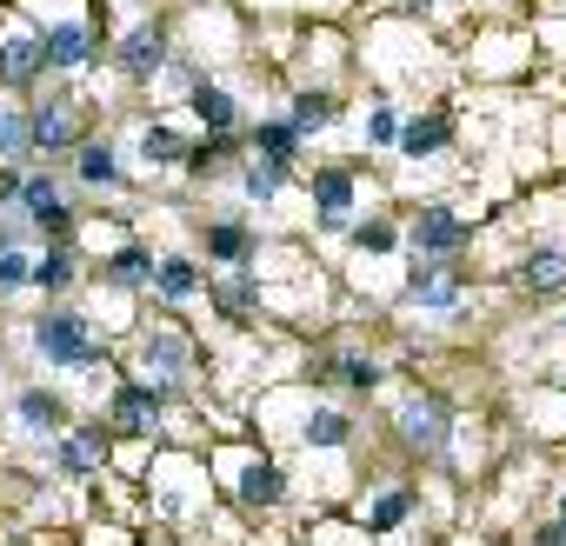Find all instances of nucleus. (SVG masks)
Masks as SVG:
<instances>
[{
    "mask_svg": "<svg viewBox=\"0 0 566 546\" xmlns=\"http://www.w3.org/2000/svg\"><path fill=\"white\" fill-rule=\"evenodd\" d=\"M34 227H41V233H67V227H74V213H67V207H61V193H54V200H41V207H34Z\"/></svg>",
    "mask_w": 566,
    "mask_h": 546,
    "instance_id": "31",
    "label": "nucleus"
},
{
    "mask_svg": "<svg viewBox=\"0 0 566 546\" xmlns=\"http://www.w3.org/2000/svg\"><path fill=\"white\" fill-rule=\"evenodd\" d=\"M54 460H61V473H94V466L107 460V433H101V427H74Z\"/></svg>",
    "mask_w": 566,
    "mask_h": 546,
    "instance_id": "5",
    "label": "nucleus"
},
{
    "mask_svg": "<svg viewBox=\"0 0 566 546\" xmlns=\"http://www.w3.org/2000/svg\"><path fill=\"white\" fill-rule=\"evenodd\" d=\"M28 266H34V260H28V246L8 233V240H0V294H8V287H21V281H28Z\"/></svg>",
    "mask_w": 566,
    "mask_h": 546,
    "instance_id": "23",
    "label": "nucleus"
},
{
    "mask_svg": "<svg viewBox=\"0 0 566 546\" xmlns=\"http://www.w3.org/2000/svg\"><path fill=\"white\" fill-rule=\"evenodd\" d=\"M520 281H526L533 294L566 287V253H559V246H533V253H526V266H520Z\"/></svg>",
    "mask_w": 566,
    "mask_h": 546,
    "instance_id": "10",
    "label": "nucleus"
},
{
    "mask_svg": "<svg viewBox=\"0 0 566 546\" xmlns=\"http://www.w3.org/2000/svg\"><path fill=\"white\" fill-rule=\"evenodd\" d=\"M21 147H28V120L0 107V154H21Z\"/></svg>",
    "mask_w": 566,
    "mask_h": 546,
    "instance_id": "32",
    "label": "nucleus"
},
{
    "mask_svg": "<svg viewBox=\"0 0 566 546\" xmlns=\"http://www.w3.org/2000/svg\"><path fill=\"white\" fill-rule=\"evenodd\" d=\"M280 180H287V160H253V167L240 174L247 200H273V193H280Z\"/></svg>",
    "mask_w": 566,
    "mask_h": 546,
    "instance_id": "20",
    "label": "nucleus"
},
{
    "mask_svg": "<svg viewBox=\"0 0 566 546\" xmlns=\"http://www.w3.org/2000/svg\"><path fill=\"white\" fill-rule=\"evenodd\" d=\"M14 193H21V174H14V167H0V200H14Z\"/></svg>",
    "mask_w": 566,
    "mask_h": 546,
    "instance_id": "38",
    "label": "nucleus"
},
{
    "mask_svg": "<svg viewBox=\"0 0 566 546\" xmlns=\"http://www.w3.org/2000/svg\"><path fill=\"white\" fill-rule=\"evenodd\" d=\"M207 253H213V260H247V253H253V233H247V227H213V233H207Z\"/></svg>",
    "mask_w": 566,
    "mask_h": 546,
    "instance_id": "25",
    "label": "nucleus"
},
{
    "mask_svg": "<svg viewBox=\"0 0 566 546\" xmlns=\"http://www.w3.org/2000/svg\"><path fill=\"white\" fill-rule=\"evenodd\" d=\"M294 140H301V134H294V127H280V120H266V127H260V154H266V160H287V154H294Z\"/></svg>",
    "mask_w": 566,
    "mask_h": 546,
    "instance_id": "30",
    "label": "nucleus"
},
{
    "mask_svg": "<svg viewBox=\"0 0 566 546\" xmlns=\"http://www.w3.org/2000/svg\"><path fill=\"white\" fill-rule=\"evenodd\" d=\"M347 433H354L347 413H314L307 420V447H347Z\"/></svg>",
    "mask_w": 566,
    "mask_h": 546,
    "instance_id": "26",
    "label": "nucleus"
},
{
    "mask_svg": "<svg viewBox=\"0 0 566 546\" xmlns=\"http://www.w3.org/2000/svg\"><path fill=\"white\" fill-rule=\"evenodd\" d=\"M34 347H41L48 360H61V367H94V360H101V347H94V334H87L81 314H48V321L34 327Z\"/></svg>",
    "mask_w": 566,
    "mask_h": 546,
    "instance_id": "1",
    "label": "nucleus"
},
{
    "mask_svg": "<svg viewBox=\"0 0 566 546\" xmlns=\"http://www.w3.org/2000/svg\"><path fill=\"white\" fill-rule=\"evenodd\" d=\"M400 440L433 453V447L447 440V413H440V400H407V407H400Z\"/></svg>",
    "mask_w": 566,
    "mask_h": 546,
    "instance_id": "4",
    "label": "nucleus"
},
{
    "mask_svg": "<svg viewBox=\"0 0 566 546\" xmlns=\"http://www.w3.org/2000/svg\"><path fill=\"white\" fill-rule=\"evenodd\" d=\"M193 114L207 120V134H227V127L240 120L233 94H227V87H207V81H193Z\"/></svg>",
    "mask_w": 566,
    "mask_h": 546,
    "instance_id": "12",
    "label": "nucleus"
},
{
    "mask_svg": "<svg viewBox=\"0 0 566 546\" xmlns=\"http://www.w3.org/2000/svg\"><path fill=\"white\" fill-rule=\"evenodd\" d=\"M533 546H566V526H539V533H533Z\"/></svg>",
    "mask_w": 566,
    "mask_h": 546,
    "instance_id": "37",
    "label": "nucleus"
},
{
    "mask_svg": "<svg viewBox=\"0 0 566 546\" xmlns=\"http://www.w3.org/2000/svg\"><path fill=\"white\" fill-rule=\"evenodd\" d=\"M314 200L327 207V227H340V213H347V200H354V180L334 167V174H321V180H314Z\"/></svg>",
    "mask_w": 566,
    "mask_h": 546,
    "instance_id": "18",
    "label": "nucleus"
},
{
    "mask_svg": "<svg viewBox=\"0 0 566 546\" xmlns=\"http://www.w3.org/2000/svg\"><path fill=\"white\" fill-rule=\"evenodd\" d=\"M41 61L48 67H87V28H74V21L48 28L41 34Z\"/></svg>",
    "mask_w": 566,
    "mask_h": 546,
    "instance_id": "8",
    "label": "nucleus"
},
{
    "mask_svg": "<svg viewBox=\"0 0 566 546\" xmlns=\"http://www.w3.org/2000/svg\"><path fill=\"white\" fill-rule=\"evenodd\" d=\"M280 493H287V480H280V466L253 460V466L240 473V500H247V506H280Z\"/></svg>",
    "mask_w": 566,
    "mask_h": 546,
    "instance_id": "13",
    "label": "nucleus"
},
{
    "mask_svg": "<svg viewBox=\"0 0 566 546\" xmlns=\"http://www.w3.org/2000/svg\"><path fill=\"white\" fill-rule=\"evenodd\" d=\"M147 273H154V253H147V246H120V253L107 260V281H114V287H140Z\"/></svg>",
    "mask_w": 566,
    "mask_h": 546,
    "instance_id": "17",
    "label": "nucleus"
},
{
    "mask_svg": "<svg viewBox=\"0 0 566 546\" xmlns=\"http://www.w3.org/2000/svg\"><path fill=\"white\" fill-rule=\"evenodd\" d=\"M407 301H420V307H460V281L453 273H440V266H413V281H407Z\"/></svg>",
    "mask_w": 566,
    "mask_h": 546,
    "instance_id": "7",
    "label": "nucleus"
},
{
    "mask_svg": "<svg viewBox=\"0 0 566 546\" xmlns=\"http://www.w3.org/2000/svg\"><path fill=\"white\" fill-rule=\"evenodd\" d=\"M67 140H74L67 107H41V114L28 120V147H48V154H54V147H67Z\"/></svg>",
    "mask_w": 566,
    "mask_h": 546,
    "instance_id": "15",
    "label": "nucleus"
},
{
    "mask_svg": "<svg viewBox=\"0 0 566 546\" xmlns=\"http://www.w3.org/2000/svg\"><path fill=\"white\" fill-rule=\"evenodd\" d=\"M140 360H147L154 374H180V360H187V340H174V334H147V340H140Z\"/></svg>",
    "mask_w": 566,
    "mask_h": 546,
    "instance_id": "19",
    "label": "nucleus"
},
{
    "mask_svg": "<svg viewBox=\"0 0 566 546\" xmlns=\"http://www.w3.org/2000/svg\"><path fill=\"white\" fill-rule=\"evenodd\" d=\"M220 307L247 314V307H253V281H227V287H220Z\"/></svg>",
    "mask_w": 566,
    "mask_h": 546,
    "instance_id": "34",
    "label": "nucleus"
},
{
    "mask_svg": "<svg viewBox=\"0 0 566 546\" xmlns=\"http://www.w3.org/2000/svg\"><path fill=\"white\" fill-rule=\"evenodd\" d=\"M413 246H420V253H460V246H467V220H453L447 207H427V213L413 220Z\"/></svg>",
    "mask_w": 566,
    "mask_h": 546,
    "instance_id": "3",
    "label": "nucleus"
},
{
    "mask_svg": "<svg viewBox=\"0 0 566 546\" xmlns=\"http://www.w3.org/2000/svg\"><path fill=\"white\" fill-rule=\"evenodd\" d=\"M140 154H147V160H187L180 134H167V127H147V134H140Z\"/></svg>",
    "mask_w": 566,
    "mask_h": 546,
    "instance_id": "27",
    "label": "nucleus"
},
{
    "mask_svg": "<svg viewBox=\"0 0 566 546\" xmlns=\"http://www.w3.org/2000/svg\"><path fill=\"white\" fill-rule=\"evenodd\" d=\"M447 140H453V120H447V114H427V120H407V127H400V147H407V154H433V147H447Z\"/></svg>",
    "mask_w": 566,
    "mask_h": 546,
    "instance_id": "14",
    "label": "nucleus"
},
{
    "mask_svg": "<svg viewBox=\"0 0 566 546\" xmlns=\"http://www.w3.org/2000/svg\"><path fill=\"white\" fill-rule=\"evenodd\" d=\"M559 526H566V500H559Z\"/></svg>",
    "mask_w": 566,
    "mask_h": 546,
    "instance_id": "39",
    "label": "nucleus"
},
{
    "mask_svg": "<svg viewBox=\"0 0 566 546\" xmlns=\"http://www.w3.org/2000/svg\"><path fill=\"white\" fill-rule=\"evenodd\" d=\"M367 134H374V140H380V147H387V140H400V120H394V114H387V107H380V114H374V120H367Z\"/></svg>",
    "mask_w": 566,
    "mask_h": 546,
    "instance_id": "35",
    "label": "nucleus"
},
{
    "mask_svg": "<svg viewBox=\"0 0 566 546\" xmlns=\"http://www.w3.org/2000/svg\"><path fill=\"white\" fill-rule=\"evenodd\" d=\"M41 67H48V61H41V41H34V34H8V41H0V81L21 87V81H34Z\"/></svg>",
    "mask_w": 566,
    "mask_h": 546,
    "instance_id": "6",
    "label": "nucleus"
},
{
    "mask_svg": "<svg viewBox=\"0 0 566 546\" xmlns=\"http://www.w3.org/2000/svg\"><path fill=\"white\" fill-rule=\"evenodd\" d=\"M407 513H413V493H380V500H374V513H367V519H374V526H380V533H387V526H400V519H407Z\"/></svg>",
    "mask_w": 566,
    "mask_h": 546,
    "instance_id": "29",
    "label": "nucleus"
},
{
    "mask_svg": "<svg viewBox=\"0 0 566 546\" xmlns=\"http://www.w3.org/2000/svg\"><path fill=\"white\" fill-rule=\"evenodd\" d=\"M81 180H87V187H120V160H114L107 140H87V147H81Z\"/></svg>",
    "mask_w": 566,
    "mask_h": 546,
    "instance_id": "16",
    "label": "nucleus"
},
{
    "mask_svg": "<svg viewBox=\"0 0 566 546\" xmlns=\"http://www.w3.org/2000/svg\"><path fill=\"white\" fill-rule=\"evenodd\" d=\"M147 281H154L167 301H193V294H200V266H193V260H154Z\"/></svg>",
    "mask_w": 566,
    "mask_h": 546,
    "instance_id": "11",
    "label": "nucleus"
},
{
    "mask_svg": "<svg viewBox=\"0 0 566 546\" xmlns=\"http://www.w3.org/2000/svg\"><path fill=\"white\" fill-rule=\"evenodd\" d=\"M28 281H34V287H48V294H61V287L74 281V260H67V253H41V260L28 266Z\"/></svg>",
    "mask_w": 566,
    "mask_h": 546,
    "instance_id": "22",
    "label": "nucleus"
},
{
    "mask_svg": "<svg viewBox=\"0 0 566 546\" xmlns=\"http://www.w3.org/2000/svg\"><path fill=\"white\" fill-rule=\"evenodd\" d=\"M21 193H28V207H41V200H54V180H21Z\"/></svg>",
    "mask_w": 566,
    "mask_h": 546,
    "instance_id": "36",
    "label": "nucleus"
},
{
    "mask_svg": "<svg viewBox=\"0 0 566 546\" xmlns=\"http://www.w3.org/2000/svg\"><path fill=\"white\" fill-rule=\"evenodd\" d=\"M14 407H21V420H28L34 433H48V427H61V400H54V393H41V387H28V393H21Z\"/></svg>",
    "mask_w": 566,
    "mask_h": 546,
    "instance_id": "21",
    "label": "nucleus"
},
{
    "mask_svg": "<svg viewBox=\"0 0 566 546\" xmlns=\"http://www.w3.org/2000/svg\"><path fill=\"white\" fill-rule=\"evenodd\" d=\"M167 407V387H154V380H127V387H114V427L120 433H154V413Z\"/></svg>",
    "mask_w": 566,
    "mask_h": 546,
    "instance_id": "2",
    "label": "nucleus"
},
{
    "mask_svg": "<svg viewBox=\"0 0 566 546\" xmlns=\"http://www.w3.org/2000/svg\"><path fill=\"white\" fill-rule=\"evenodd\" d=\"M327 120H334V101L327 94H301L294 101V134H321Z\"/></svg>",
    "mask_w": 566,
    "mask_h": 546,
    "instance_id": "24",
    "label": "nucleus"
},
{
    "mask_svg": "<svg viewBox=\"0 0 566 546\" xmlns=\"http://www.w3.org/2000/svg\"><path fill=\"white\" fill-rule=\"evenodd\" d=\"M160 61H167V41H160L154 28H140V34H127V41H120V74L147 81V74H160Z\"/></svg>",
    "mask_w": 566,
    "mask_h": 546,
    "instance_id": "9",
    "label": "nucleus"
},
{
    "mask_svg": "<svg viewBox=\"0 0 566 546\" xmlns=\"http://www.w3.org/2000/svg\"><path fill=\"white\" fill-rule=\"evenodd\" d=\"M334 380H340V387H374V380H380V367H374V360H340V367H334Z\"/></svg>",
    "mask_w": 566,
    "mask_h": 546,
    "instance_id": "33",
    "label": "nucleus"
},
{
    "mask_svg": "<svg viewBox=\"0 0 566 546\" xmlns=\"http://www.w3.org/2000/svg\"><path fill=\"white\" fill-rule=\"evenodd\" d=\"M394 240H400V233H394L387 220H360V227H354V246H360V253H394Z\"/></svg>",
    "mask_w": 566,
    "mask_h": 546,
    "instance_id": "28",
    "label": "nucleus"
}]
</instances>
